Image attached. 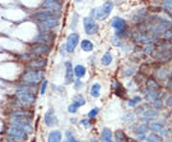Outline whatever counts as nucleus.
<instances>
[{
	"instance_id": "35",
	"label": "nucleus",
	"mask_w": 172,
	"mask_h": 142,
	"mask_svg": "<svg viewBox=\"0 0 172 142\" xmlns=\"http://www.w3.org/2000/svg\"><path fill=\"white\" fill-rule=\"evenodd\" d=\"M47 85H48V81L47 80H45L43 81V83L41 84L40 85V94L43 95L46 91V89H47Z\"/></svg>"
},
{
	"instance_id": "46",
	"label": "nucleus",
	"mask_w": 172,
	"mask_h": 142,
	"mask_svg": "<svg viewBox=\"0 0 172 142\" xmlns=\"http://www.w3.org/2000/svg\"><path fill=\"white\" fill-rule=\"evenodd\" d=\"M165 8L171 9V8H172V1H166L165 4Z\"/></svg>"
},
{
	"instance_id": "7",
	"label": "nucleus",
	"mask_w": 172,
	"mask_h": 142,
	"mask_svg": "<svg viewBox=\"0 0 172 142\" xmlns=\"http://www.w3.org/2000/svg\"><path fill=\"white\" fill-rule=\"evenodd\" d=\"M78 41H79V35L77 33H72V34L69 35L66 40V44H65V48L67 52L69 53L74 52L76 47L78 44Z\"/></svg>"
},
{
	"instance_id": "37",
	"label": "nucleus",
	"mask_w": 172,
	"mask_h": 142,
	"mask_svg": "<svg viewBox=\"0 0 172 142\" xmlns=\"http://www.w3.org/2000/svg\"><path fill=\"white\" fill-rule=\"evenodd\" d=\"M154 108H157V110H161V108H163V102L161 100H156L154 102Z\"/></svg>"
},
{
	"instance_id": "41",
	"label": "nucleus",
	"mask_w": 172,
	"mask_h": 142,
	"mask_svg": "<svg viewBox=\"0 0 172 142\" xmlns=\"http://www.w3.org/2000/svg\"><path fill=\"white\" fill-rule=\"evenodd\" d=\"M164 37L166 38V39H172V28H170L169 30H167V31L165 33Z\"/></svg>"
},
{
	"instance_id": "16",
	"label": "nucleus",
	"mask_w": 172,
	"mask_h": 142,
	"mask_svg": "<svg viewBox=\"0 0 172 142\" xmlns=\"http://www.w3.org/2000/svg\"><path fill=\"white\" fill-rule=\"evenodd\" d=\"M50 50V47L46 44H37V46H34L33 48H32L31 53L33 56H40L43 55V54H47Z\"/></svg>"
},
{
	"instance_id": "10",
	"label": "nucleus",
	"mask_w": 172,
	"mask_h": 142,
	"mask_svg": "<svg viewBox=\"0 0 172 142\" xmlns=\"http://www.w3.org/2000/svg\"><path fill=\"white\" fill-rule=\"evenodd\" d=\"M41 7L43 9H45L46 11H50V12H55L57 13L60 12L62 4L60 1H55V0H47V1H44L43 4L41 5Z\"/></svg>"
},
{
	"instance_id": "49",
	"label": "nucleus",
	"mask_w": 172,
	"mask_h": 142,
	"mask_svg": "<svg viewBox=\"0 0 172 142\" xmlns=\"http://www.w3.org/2000/svg\"><path fill=\"white\" fill-rule=\"evenodd\" d=\"M32 142H37V140H36V139H33V140H32Z\"/></svg>"
},
{
	"instance_id": "19",
	"label": "nucleus",
	"mask_w": 172,
	"mask_h": 142,
	"mask_svg": "<svg viewBox=\"0 0 172 142\" xmlns=\"http://www.w3.org/2000/svg\"><path fill=\"white\" fill-rule=\"evenodd\" d=\"M32 113L25 111L15 110L11 112V118H31Z\"/></svg>"
},
{
	"instance_id": "2",
	"label": "nucleus",
	"mask_w": 172,
	"mask_h": 142,
	"mask_svg": "<svg viewBox=\"0 0 172 142\" xmlns=\"http://www.w3.org/2000/svg\"><path fill=\"white\" fill-rule=\"evenodd\" d=\"M113 7H114L113 2L108 1V2H105L100 8H97L94 11H92V14L94 15V17L99 19V20H104L111 14Z\"/></svg>"
},
{
	"instance_id": "12",
	"label": "nucleus",
	"mask_w": 172,
	"mask_h": 142,
	"mask_svg": "<svg viewBox=\"0 0 172 142\" xmlns=\"http://www.w3.org/2000/svg\"><path fill=\"white\" fill-rule=\"evenodd\" d=\"M46 64H47V60L44 58H37L30 62L29 67L32 70H41L46 66Z\"/></svg>"
},
{
	"instance_id": "17",
	"label": "nucleus",
	"mask_w": 172,
	"mask_h": 142,
	"mask_svg": "<svg viewBox=\"0 0 172 142\" xmlns=\"http://www.w3.org/2000/svg\"><path fill=\"white\" fill-rule=\"evenodd\" d=\"M62 135L60 131H52L48 135L47 142H61Z\"/></svg>"
},
{
	"instance_id": "3",
	"label": "nucleus",
	"mask_w": 172,
	"mask_h": 142,
	"mask_svg": "<svg viewBox=\"0 0 172 142\" xmlns=\"http://www.w3.org/2000/svg\"><path fill=\"white\" fill-rule=\"evenodd\" d=\"M31 123H32L31 118H11V126L24 131L26 134L33 133V126L31 125Z\"/></svg>"
},
{
	"instance_id": "8",
	"label": "nucleus",
	"mask_w": 172,
	"mask_h": 142,
	"mask_svg": "<svg viewBox=\"0 0 172 142\" xmlns=\"http://www.w3.org/2000/svg\"><path fill=\"white\" fill-rule=\"evenodd\" d=\"M33 18L39 21V23H40V22H43V21H46L51 18H57V16H56V13L44 10V11H41V12H37L36 14H33Z\"/></svg>"
},
{
	"instance_id": "34",
	"label": "nucleus",
	"mask_w": 172,
	"mask_h": 142,
	"mask_svg": "<svg viewBox=\"0 0 172 142\" xmlns=\"http://www.w3.org/2000/svg\"><path fill=\"white\" fill-rule=\"evenodd\" d=\"M98 113H99V108H94L93 110H91L88 112V118H94L95 116H97Z\"/></svg>"
},
{
	"instance_id": "22",
	"label": "nucleus",
	"mask_w": 172,
	"mask_h": 142,
	"mask_svg": "<svg viewBox=\"0 0 172 142\" xmlns=\"http://www.w3.org/2000/svg\"><path fill=\"white\" fill-rule=\"evenodd\" d=\"M80 47H82V49L85 52H90L93 50L94 48V45H93V43H92L90 40L88 39H84L82 41V44H80Z\"/></svg>"
},
{
	"instance_id": "5",
	"label": "nucleus",
	"mask_w": 172,
	"mask_h": 142,
	"mask_svg": "<svg viewBox=\"0 0 172 142\" xmlns=\"http://www.w3.org/2000/svg\"><path fill=\"white\" fill-rule=\"evenodd\" d=\"M15 96L17 98V101L21 102L22 104H31L36 101V95L30 91H24V90H17L15 93Z\"/></svg>"
},
{
	"instance_id": "14",
	"label": "nucleus",
	"mask_w": 172,
	"mask_h": 142,
	"mask_svg": "<svg viewBox=\"0 0 172 142\" xmlns=\"http://www.w3.org/2000/svg\"><path fill=\"white\" fill-rule=\"evenodd\" d=\"M54 39V35L50 32H44L39 34L37 37H36L33 42L38 43V44H44L45 42H50Z\"/></svg>"
},
{
	"instance_id": "33",
	"label": "nucleus",
	"mask_w": 172,
	"mask_h": 142,
	"mask_svg": "<svg viewBox=\"0 0 172 142\" xmlns=\"http://www.w3.org/2000/svg\"><path fill=\"white\" fill-rule=\"evenodd\" d=\"M66 137H67V141L68 142H79L77 139H76V137L70 132L66 133Z\"/></svg>"
},
{
	"instance_id": "20",
	"label": "nucleus",
	"mask_w": 172,
	"mask_h": 142,
	"mask_svg": "<svg viewBox=\"0 0 172 142\" xmlns=\"http://www.w3.org/2000/svg\"><path fill=\"white\" fill-rule=\"evenodd\" d=\"M85 73H86V69H85V67L83 66V65H82V64L76 65V67L74 68V74H75V76L77 79H80V78L84 77Z\"/></svg>"
},
{
	"instance_id": "43",
	"label": "nucleus",
	"mask_w": 172,
	"mask_h": 142,
	"mask_svg": "<svg viewBox=\"0 0 172 142\" xmlns=\"http://www.w3.org/2000/svg\"><path fill=\"white\" fill-rule=\"evenodd\" d=\"M80 124L83 125L84 127H89V120L88 119H82V121H80Z\"/></svg>"
},
{
	"instance_id": "44",
	"label": "nucleus",
	"mask_w": 172,
	"mask_h": 142,
	"mask_svg": "<svg viewBox=\"0 0 172 142\" xmlns=\"http://www.w3.org/2000/svg\"><path fill=\"white\" fill-rule=\"evenodd\" d=\"M166 105H167L168 107H172V95H171V96H169V97L167 98V100H166Z\"/></svg>"
},
{
	"instance_id": "1",
	"label": "nucleus",
	"mask_w": 172,
	"mask_h": 142,
	"mask_svg": "<svg viewBox=\"0 0 172 142\" xmlns=\"http://www.w3.org/2000/svg\"><path fill=\"white\" fill-rule=\"evenodd\" d=\"M45 76V72L43 70H28L23 73L21 76V80L28 84V85H33L37 84L41 80H43Z\"/></svg>"
},
{
	"instance_id": "39",
	"label": "nucleus",
	"mask_w": 172,
	"mask_h": 142,
	"mask_svg": "<svg viewBox=\"0 0 172 142\" xmlns=\"http://www.w3.org/2000/svg\"><path fill=\"white\" fill-rule=\"evenodd\" d=\"M82 81H80L79 79H77V80L75 81V89H82Z\"/></svg>"
},
{
	"instance_id": "26",
	"label": "nucleus",
	"mask_w": 172,
	"mask_h": 142,
	"mask_svg": "<svg viewBox=\"0 0 172 142\" xmlns=\"http://www.w3.org/2000/svg\"><path fill=\"white\" fill-rule=\"evenodd\" d=\"M74 102V104L77 106V107H82V106H83L84 104H85V99H84V97L82 96V95H80V94H77V95H76L75 96V98H74V100H73Z\"/></svg>"
},
{
	"instance_id": "21",
	"label": "nucleus",
	"mask_w": 172,
	"mask_h": 142,
	"mask_svg": "<svg viewBox=\"0 0 172 142\" xmlns=\"http://www.w3.org/2000/svg\"><path fill=\"white\" fill-rule=\"evenodd\" d=\"M100 89H101V85L98 83L96 84H93L91 86V90H90V93H91V96L94 97V98H97L99 96V91H100Z\"/></svg>"
},
{
	"instance_id": "13",
	"label": "nucleus",
	"mask_w": 172,
	"mask_h": 142,
	"mask_svg": "<svg viewBox=\"0 0 172 142\" xmlns=\"http://www.w3.org/2000/svg\"><path fill=\"white\" fill-rule=\"evenodd\" d=\"M65 69H66V73H65V83L67 85L71 84L74 82V69H73V65L71 62H65Z\"/></svg>"
},
{
	"instance_id": "29",
	"label": "nucleus",
	"mask_w": 172,
	"mask_h": 142,
	"mask_svg": "<svg viewBox=\"0 0 172 142\" xmlns=\"http://www.w3.org/2000/svg\"><path fill=\"white\" fill-rule=\"evenodd\" d=\"M116 142H126V136L122 131H117L116 133Z\"/></svg>"
},
{
	"instance_id": "40",
	"label": "nucleus",
	"mask_w": 172,
	"mask_h": 142,
	"mask_svg": "<svg viewBox=\"0 0 172 142\" xmlns=\"http://www.w3.org/2000/svg\"><path fill=\"white\" fill-rule=\"evenodd\" d=\"M134 73V68H128L124 70V75L126 76V77H130V76H132V74Z\"/></svg>"
},
{
	"instance_id": "25",
	"label": "nucleus",
	"mask_w": 172,
	"mask_h": 142,
	"mask_svg": "<svg viewBox=\"0 0 172 142\" xmlns=\"http://www.w3.org/2000/svg\"><path fill=\"white\" fill-rule=\"evenodd\" d=\"M146 86L149 90H153V91H157L159 89V85L157 82H155V80L152 79H149L146 82Z\"/></svg>"
},
{
	"instance_id": "4",
	"label": "nucleus",
	"mask_w": 172,
	"mask_h": 142,
	"mask_svg": "<svg viewBox=\"0 0 172 142\" xmlns=\"http://www.w3.org/2000/svg\"><path fill=\"white\" fill-rule=\"evenodd\" d=\"M7 135L11 139H15L18 141H24L28 138V134H26L24 131H22L15 127H13V126L8 129Z\"/></svg>"
},
{
	"instance_id": "32",
	"label": "nucleus",
	"mask_w": 172,
	"mask_h": 142,
	"mask_svg": "<svg viewBox=\"0 0 172 142\" xmlns=\"http://www.w3.org/2000/svg\"><path fill=\"white\" fill-rule=\"evenodd\" d=\"M148 127H147V125H145V124H142V125H140V127H139V129H138V133H139L140 135H144L147 131H148Z\"/></svg>"
},
{
	"instance_id": "6",
	"label": "nucleus",
	"mask_w": 172,
	"mask_h": 142,
	"mask_svg": "<svg viewBox=\"0 0 172 142\" xmlns=\"http://www.w3.org/2000/svg\"><path fill=\"white\" fill-rule=\"evenodd\" d=\"M83 27H84L85 33L89 36L96 34L99 31V25L96 23V21L93 18L89 16L83 19Z\"/></svg>"
},
{
	"instance_id": "45",
	"label": "nucleus",
	"mask_w": 172,
	"mask_h": 142,
	"mask_svg": "<svg viewBox=\"0 0 172 142\" xmlns=\"http://www.w3.org/2000/svg\"><path fill=\"white\" fill-rule=\"evenodd\" d=\"M153 50V47L152 46H146V48L144 49V52L145 53H151Z\"/></svg>"
},
{
	"instance_id": "23",
	"label": "nucleus",
	"mask_w": 172,
	"mask_h": 142,
	"mask_svg": "<svg viewBox=\"0 0 172 142\" xmlns=\"http://www.w3.org/2000/svg\"><path fill=\"white\" fill-rule=\"evenodd\" d=\"M112 62H113V57H112L110 52H106L101 58V63L103 65H105V66H108V65H110L112 63Z\"/></svg>"
},
{
	"instance_id": "9",
	"label": "nucleus",
	"mask_w": 172,
	"mask_h": 142,
	"mask_svg": "<svg viewBox=\"0 0 172 142\" xmlns=\"http://www.w3.org/2000/svg\"><path fill=\"white\" fill-rule=\"evenodd\" d=\"M111 26L116 30V35L121 36V34H122L123 31L125 30L126 22L124 21V19H122L121 17L116 16L111 20Z\"/></svg>"
},
{
	"instance_id": "38",
	"label": "nucleus",
	"mask_w": 172,
	"mask_h": 142,
	"mask_svg": "<svg viewBox=\"0 0 172 142\" xmlns=\"http://www.w3.org/2000/svg\"><path fill=\"white\" fill-rule=\"evenodd\" d=\"M111 41H112L113 44H114V45H116V46H121V45H122L121 41H120V39H115L114 37L112 38Z\"/></svg>"
},
{
	"instance_id": "48",
	"label": "nucleus",
	"mask_w": 172,
	"mask_h": 142,
	"mask_svg": "<svg viewBox=\"0 0 172 142\" xmlns=\"http://www.w3.org/2000/svg\"><path fill=\"white\" fill-rule=\"evenodd\" d=\"M91 142H98V141H97L96 139H94V138H93V139H91Z\"/></svg>"
},
{
	"instance_id": "24",
	"label": "nucleus",
	"mask_w": 172,
	"mask_h": 142,
	"mask_svg": "<svg viewBox=\"0 0 172 142\" xmlns=\"http://www.w3.org/2000/svg\"><path fill=\"white\" fill-rule=\"evenodd\" d=\"M158 92L157 91H153V90H149L146 95H145V98L146 100L149 101V102H155L156 100H158Z\"/></svg>"
},
{
	"instance_id": "18",
	"label": "nucleus",
	"mask_w": 172,
	"mask_h": 142,
	"mask_svg": "<svg viewBox=\"0 0 172 142\" xmlns=\"http://www.w3.org/2000/svg\"><path fill=\"white\" fill-rule=\"evenodd\" d=\"M101 141L102 142H113V138H112V132L111 130L108 128H104L101 132Z\"/></svg>"
},
{
	"instance_id": "36",
	"label": "nucleus",
	"mask_w": 172,
	"mask_h": 142,
	"mask_svg": "<svg viewBox=\"0 0 172 142\" xmlns=\"http://www.w3.org/2000/svg\"><path fill=\"white\" fill-rule=\"evenodd\" d=\"M77 108H78V107H77V106L73 103V104H71L70 106L68 107V112H70V113H75V112H77Z\"/></svg>"
},
{
	"instance_id": "30",
	"label": "nucleus",
	"mask_w": 172,
	"mask_h": 142,
	"mask_svg": "<svg viewBox=\"0 0 172 142\" xmlns=\"http://www.w3.org/2000/svg\"><path fill=\"white\" fill-rule=\"evenodd\" d=\"M142 100V98L140 96H135L134 98H132V99L128 102V106L129 107H135L137 104H139Z\"/></svg>"
},
{
	"instance_id": "28",
	"label": "nucleus",
	"mask_w": 172,
	"mask_h": 142,
	"mask_svg": "<svg viewBox=\"0 0 172 142\" xmlns=\"http://www.w3.org/2000/svg\"><path fill=\"white\" fill-rule=\"evenodd\" d=\"M143 115L148 119H152V118L158 116V112L155 110H147L143 112Z\"/></svg>"
},
{
	"instance_id": "50",
	"label": "nucleus",
	"mask_w": 172,
	"mask_h": 142,
	"mask_svg": "<svg viewBox=\"0 0 172 142\" xmlns=\"http://www.w3.org/2000/svg\"><path fill=\"white\" fill-rule=\"evenodd\" d=\"M171 79H172V76H171Z\"/></svg>"
},
{
	"instance_id": "47",
	"label": "nucleus",
	"mask_w": 172,
	"mask_h": 142,
	"mask_svg": "<svg viewBox=\"0 0 172 142\" xmlns=\"http://www.w3.org/2000/svg\"><path fill=\"white\" fill-rule=\"evenodd\" d=\"M5 142H23V141H18V140H15V139H8L7 141H5Z\"/></svg>"
},
{
	"instance_id": "31",
	"label": "nucleus",
	"mask_w": 172,
	"mask_h": 142,
	"mask_svg": "<svg viewBox=\"0 0 172 142\" xmlns=\"http://www.w3.org/2000/svg\"><path fill=\"white\" fill-rule=\"evenodd\" d=\"M162 129H163V126L160 123H152L150 125V130L153 131V132H160Z\"/></svg>"
},
{
	"instance_id": "15",
	"label": "nucleus",
	"mask_w": 172,
	"mask_h": 142,
	"mask_svg": "<svg viewBox=\"0 0 172 142\" xmlns=\"http://www.w3.org/2000/svg\"><path fill=\"white\" fill-rule=\"evenodd\" d=\"M59 23H60L59 18H51V19H48L46 21H43V22H40L39 25H40L41 29L44 30V32H47L48 30L56 27L57 25H59Z\"/></svg>"
},
{
	"instance_id": "42",
	"label": "nucleus",
	"mask_w": 172,
	"mask_h": 142,
	"mask_svg": "<svg viewBox=\"0 0 172 142\" xmlns=\"http://www.w3.org/2000/svg\"><path fill=\"white\" fill-rule=\"evenodd\" d=\"M134 117H133V114L132 113H130V112H127V113H125L124 115H123V119L124 120H132Z\"/></svg>"
},
{
	"instance_id": "27",
	"label": "nucleus",
	"mask_w": 172,
	"mask_h": 142,
	"mask_svg": "<svg viewBox=\"0 0 172 142\" xmlns=\"http://www.w3.org/2000/svg\"><path fill=\"white\" fill-rule=\"evenodd\" d=\"M147 141L148 142H162L163 141V138L161 137L160 135H156V134H151L147 136Z\"/></svg>"
},
{
	"instance_id": "11",
	"label": "nucleus",
	"mask_w": 172,
	"mask_h": 142,
	"mask_svg": "<svg viewBox=\"0 0 172 142\" xmlns=\"http://www.w3.org/2000/svg\"><path fill=\"white\" fill-rule=\"evenodd\" d=\"M44 122L48 127H53V126L57 124V118L55 114L54 108H49V110L45 112Z\"/></svg>"
}]
</instances>
